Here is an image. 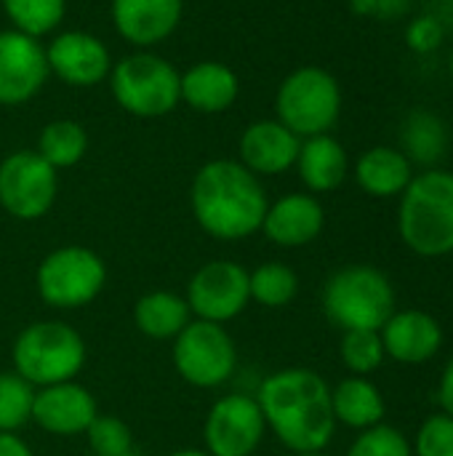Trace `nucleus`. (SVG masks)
<instances>
[{
  "instance_id": "obj_1",
  "label": "nucleus",
  "mask_w": 453,
  "mask_h": 456,
  "mask_svg": "<svg viewBox=\"0 0 453 456\" xmlns=\"http://www.w3.org/2000/svg\"><path fill=\"white\" fill-rule=\"evenodd\" d=\"M267 428L294 454L323 452L336 430L331 387L312 369H283L267 377L256 398Z\"/></svg>"
},
{
  "instance_id": "obj_2",
  "label": "nucleus",
  "mask_w": 453,
  "mask_h": 456,
  "mask_svg": "<svg viewBox=\"0 0 453 456\" xmlns=\"http://www.w3.org/2000/svg\"><path fill=\"white\" fill-rule=\"evenodd\" d=\"M190 203L198 224L219 240H243L262 230L267 192L240 160H208L192 179Z\"/></svg>"
},
{
  "instance_id": "obj_3",
  "label": "nucleus",
  "mask_w": 453,
  "mask_h": 456,
  "mask_svg": "<svg viewBox=\"0 0 453 456\" xmlns=\"http://www.w3.org/2000/svg\"><path fill=\"white\" fill-rule=\"evenodd\" d=\"M398 232L419 256L453 254V171L427 168L414 174L400 195Z\"/></svg>"
},
{
  "instance_id": "obj_4",
  "label": "nucleus",
  "mask_w": 453,
  "mask_h": 456,
  "mask_svg": "<svg viewBox=\"0 0 453 456\" xmlns=\"http://www.w3.org/2000/svg\"><path fill=\"white\" fill-rule=\"evenodd\" d=\"M323 310L344 331H379L395 313V289L382 270L352 265L328 278Z\"/></svg>"
},
{
  "instance_id": "obj_5",
  "label": "nucleus",
  "mask_w": 453,
  "mask_h": 456,
  "mask_svg": "<svg viewBox=\"0 0 453 456\" xmlns=\"http://www.w3.org/2000/svg\"><path fill=\"white\" fill-rule=\"evenodd\" d=\"M85 363L83 337L61 321L27 326L13 342V369L32 387L72 382Z\"/></svg>"
},
{
  "instance_id": "obj_6",
  "label": "nucleus",
  "mask_w": 453,
  "mask_h": 456,
  "mask_svg": "<svg viewBox=\"0 0 453 456\" xmlns=\"http://www.w3.org/2000/svg\"><path fill=\"white\" fill-rule=\"evenodd\" d=\"M182 72L152 51H136L112 64L109 88L133 118H163L182 102Z\"/></svg>"
},
{
  "instance_id": "obj_7",
  "label": "nucleus",
  "mask_w": 453,
  "mask_h": 456,
  "mask_svg": "<svg viewBox=\"0 0 453 456\" xmlns=\"http://www.w3.org/2000/svg\"><path fill=\"white\" fill-rule=\"evenodd\" d=\"M275 115L299 139L331 134L342 115V86L323 67H299L278 86Z\"/></svg>"
},
{
  "instance_id": "obj_8",
  "label": "nucleus",
  "mask_w": 453,
  "mask_h": 456,
  "mask_svg": "<svg viewBox=\"0 0 453 456\" xmlns=\"http://www.w3.org/2000/svg\"><path fill=\"white\" fill-rule=\"evenodd\" d=\"M107 281L104 262L83 246H64L51 251L35 275L37 294L51 307L77 310L99 297Z\"/></svg>"
},
{
  "instance_id": "obj_9",
  "label": "nucleus",
  "mask_w": 453,
  "mask_h": 456,
  "mask_svg": "<svg viewBox=\"0 0 453 456\" xmlns=\"http://www.w3.org/2000/svg\"><path fill=\"white\" fill-rule=\"evenodd\" d=\"M174 366L195 387H219L232 377L238 350L222 323L195 321L176 337Z\"/></svg>"
},
{
  "instance_id": "obj_10",
  "label": "nucleus",
  "mask_w": 453,
  "mask_h": 456,
  "mask_svg": "<svg viewBox=\"0 0 453 456\" xmlns=\"http://www.w3.org/2000/svg\"><path fill=\"white\" fill-rule=\"evenodd\" d=\"M56 168L35 150H19L0 163V206L21 222L45 216L56 200Z\"/></svg>"
},
{
  "instance_id": "obj_11",
  "label": "nucleus",
  "mask_w": 453,
  "mask_h": 456,
  "mask_svg": "<svg viewBox=\"0 0 453 456\" xmlns=\"http://www.w3.org/2000/svg\"><path fill=\"white\" fill-rule=\"evenodd\" d=\"M251 299L248 291V273L230 259H216L203 265L190 286H187V305L200 321L224 323L238 318Z\"/></svg>"
},
{
  "instance_id": "obj_12",
  "label": "nucleus",
  "mask_w": 453,
  "mask_h": 456,
  "mask_svg": "<svg viewBox=\"0 0 453 456\" xmlns=\"http://www.w3.org/2000/svg\"><path fill=\"white\" fill-rule=\"evenodd\" d=\"M267 422L256 398L235 393L219 398L206 419V446L211 456H251L262 438Z\"/></svg>"
},
{
  "instance_id": "obj_13",
  "label": "nucleus",
  "mask_w": 453,
  "mask_h": 456,
  "mask_svg": "<svg viewBox=\"0 0 453 456\" xmlns=\"http://www.w3.org/2000/svg\"><path fill=\"white\" fill-rule=\"evenodd\" d=\"M45 45L19 29H0V107H21L48 80Z\"/></svg>"
},
{
  "instance_id": "obj_14",
  "label": "nucleus",
  "mask_w": 453,
  "mask_h": 456,
  "mask_svg": "<svg viewBox=\"0 0 453 456\" xmlns=\"http://www.w3.org/2000/svg\"><path fill=\"white\" fill-rule=\"evenodd\" d=\"M48 72L72 88H93L112 72V53L107 43L83 29L59 32L45 48Z\"/></svg>"
},
{
  "instance_id": "obj_15",
  "label": "nucleus",
  "mask_w": 453,
  "mask_h": 456,
  "mask_svg": "<svg viewBox=\"0 0 453 456\" xmlns=\"http://www.w3.org/2000/svg\"><path fill=\"white\" fill-rule=\"evenodd\" d=\"M112 24L117 35L139 51L168 40L184 13V0H112Z\"/></svg>"
},
{
  "instance_id": "obj_16",
  "label": "nucleus",
  "mask_w": 453,
  "mask_h": 456,
  "mask_svg": "<svg viewBox=\"0 0 453 456\" xmlns=\"http://www.w3.org/2000/svg\"><path fill=\"white\" fill-rule=\"evenodd\" d=\"M302 139L278 118L254 120L240 136V163L256 176H278L296 166Z\"/></svg>"
},
{
  "instance_id": "obj_17",
  "label": "nucleus",
  "mask_w": 453,
  "mask_h": 456,
  "mask_svg": "<svg viewBox=\"0 0 453 456\" xmlns=\"http://www.w3.org/2000/svg\"><path fill=\"white\" fill-rule=\"evenodd\" d=\"M384 355L398 363H427L443 347V329L438 318L425 310H395L379 329Z\"/></svg>"
},
{
  "instance_id": "obj_18",
  "label": "nucleus",
  "mask_w": 453,
  "mask_h": 456,
  "mask_svg": "<svg viewBox=\"0 0 453 456\" xmlns=\"http://www.w3.org/2000/svg\"><path fill=\"white\" fill-rule=\"evenodd\" d=\"M32 419L53 436H80L96 419V401L93 395L75 385H48L35 393L32 401Z\"/></svg>"
},
{
  "instance_id": "obj_19",
  "label": "nucleus",
  "mask_w": 453,
  "mask_h": 456,
  "mask_svg": "<svg viewBox=\"0 0 453 456\" xmlns=\"http://www.w3.org/2000/svg\"><path fill=\"white\" fill-rule=\"evenodd\" d=\"M326 224V211L320 200L310 192H291L267 206L262 232L283 248H299L312 243Z\"/></svg>"
},
{
  "instance_id": "obj_20",
  "label": "nucleus",
  "mask_w": 453,
  "mask_h": 456,
  "mask_svg": "<svg viewBox=\"0 0 453 456\" xmlns=\"http://www.w3.org/2000/svg\"><path fill=\"white\" fill-rule=\"evenodd\" d=\"M182 102L203 115L227 112L240 96V80L232 67L222 61H198L182 72Z\"/></svg>"
},
{
  "instance_id": "obj_21",
  "label": "nucleus",
  "mask_w": 453,
  "mask_h": 456,
  "mask_svg": "<svg viewBox=\"0 0 453 456\" xmlns=\"http://www.w3.org/2000/svg\"><path fill=\"white\" fill-rule=\"evenodd\" d=\"M296 171L310 192H334L347 179L350 158L339 139H334L331 134H320L302 139Z\"/></svg>"
},
{
  "instance_id": "obj_22",
  "label": "nucleus",
  "mask_w": 453,
  "mask_h": 456,
  "mask_svg": "<svg viewBox=\"0 0 453 456\" xmlns=\"http://www.w3.org/2000/svg\"><path fill=\"white\" fill-rule=\"evenodd\" d=\"M414 179V163L398 147H371L355 163V182L371 198H398Z\"/></svg>"
},
{
  "instance_id": "obj_23",
  "label": "nucleus",
  "mask_w": 453,
  "mask_h": 456,
  "mask_svg": "<svg viewBox=\"0 0 453 456\" xmlns=\"http://www.w3.org/2000/svg\"><path fill=\"white\" fill-rule=\"evenodd\" d=\"M331 406L336 422L352 430H368L384 419V398L374 382L366 377H350L331 390Z\"/></svg>"
},
{
  "instance_id": "obj_24",
  "label": "nucleus",
  "mask_w": 453,
  "mask_h": 456,
  "mask_svg": "<svg viewBox=\"0 0 453 456\" xmlns=\"http://www.w3.org/2000/svg\"><path fill=\"white\" fill-rule=\"evenodd\" d=\"M449 142L446 120L430 110H414L403 123V155L411 163L435 168V163L449 152Z\"/></svg>"
},
{
  "instance_id": "obj_25",
  "label": "nucleus",
  "mask_w": 453,
  "mask_h": 456,
  "mask_svg": "<svg viewBox=\"0 0 453 456\" xmlns=\"http://www.w3.org/2000/svg\"><path fill=\"white\" fill-rule=\"evenodd\" d=\"M133 321L150 339H176L190 323V305L171 291H152L136 302Z\"/></svg>"
},
{
  "instance_id": "obj_26",
  "label": "nucleus",
  "mask_w": 453,
  "mask_h": 456,
  "mask_svg": "<svg viewBox=\"0 0 453 456\" xmlns=\"http://www.w3.org/2000/svg\"><path fill=\"white\" fill-rule=\"evenodd\" d=\"M45 163H51L56 171L59 168H72L77 166L85 152H88V134L77 120L59 118L51 120L40 136H37V150H35Z\"/></svg>"
},
{
  "instance_id": "obj_27",
  "label": "nucleus",
  "mask_w": 453,
  "mask_h": 456,
  "mask_svg": "<svg viewBox=\"0 0 453 456\" xmlns=\"http://www.w3.org/2000/svg\"><path fill=\"white\" fill-rule=\"evenodd\" d=\"M0 5L11 21V29L37 40L51 35L67 13V0H0Z\"/></svg>"
},
{
  "instance_id": "obj_28",
  "label": "nucleus",
  "mask_w": 453,
  "mask_h": 456,
  "mask_svg": "<svg viewBox=\"0 0 453 456\" xmlns=\"http://www.w3.org/2000/svg\"><path fill=\"white\" fill-rule=\"evenodd\" d=\"M248 291L251 299L264 307H286L299 291V278L291 267L280 262H267L248 273Z\"/></svg>"
},
{
  "instance_id": "obj_29",
  "label": "nucleus",
  "mask_w": 453,
  "mask_h": 456,
  "mask_svg": "<svg viewBox=\"0 0 453 456\" xmlns=\"http://www.w3.org/2000/svg\"><path fill=\"white\" fill-rule=\"evenodd\" d=\"M35 387L19 374H0V433H13L32 419Z\"/></svg>"
},
{
  "instance_id": "obj_30",
  "label": "nucleus",
  "mask_w": 453,
  "mask_h": 456,
  "mask_svg": "<svg viewBox=\"0 0 453 456\" xmlns=\"http://www.w3.org/2000/svg\"><path fill=\"white\" fill-rule=\"evenodd\" d=\"M384 345L379 331H344L342 361L355 377H368L384 363Z\"/></svg>"
},
{
  "instance_id": "obj_31",
  "label": "nucleus",
  "mask_w": 453,
  "mask_h": 456,
  "mask_svg": "<svg viewBox=\"0 0 453 456\" xmlns=\"http://www.w3.org/2000/svg\"><path fill=\"white\" fill-rule=\"evenodd\" d=\"M347 456H414V449L398 428L376 425L355 438Z\"/></svg>"
},
{
  "instance_id": "obj_32",
  "label": "nucleus",
  "mask_w": 453,
  "mask_h": 456,
  "mask_svg": "<svg viewBox=\"0 0 453 456\" xmlns=\"http://www.w3.org/2000/svg\"><path fill=\"white\" fill-rule=\"evenodd\" d=\"M88 433V444L96 456H120L131 452V430L125 422L115 419V417H99L91 422Z\"/></svg>"
},
{
  "instance_id": "obj_33",
  "label": "nucleus",
  "mask_w": 453,
  "mask_h": 456,
  "mask_svg": "<svg viewBox=\"0 0 453 456\" xmlns=\"http://www.w3.org/2000/svg\"><path fill=\"white\" fill-rule=\"evenodd\" d=\"M417 456H453V417L435 414L425 419L414 444Z\"/></svg>"
},
{
  "instance_id": "obj_34",
  "label": "nucleus",
  "mask_w": 453,
  "mask_h": 456,
  "mask_svg": "<svg viewBox=\"0 0 453 456\" xmlns=\"http://www.w3.org/2000/svg\"><path fill=\"white\" fill-rule=\"evenodd\" d=\"M443 37H446V27H443V21L435 13H422V16L411 19L409 27H406V43L417 53L438 51Z\"/></svg>"
},
{
  "instance_id": "obj_35",
  "label": "nucleus",
  "mask_w": 453,
  "mask_h": 456,
  "mask_svg": "<svg viewBox=\"0 0 453 456\" xmlns=\"http://www.w3.org/2000/svg\"><path fill=\"white\" fill-rule=\"evenodd\" d=\"M350 8L363 19L392 21L409 13L411 0H350Z\"/></svg>"
},
{
  "instance_id": "obj_36",
  "label": "nucleus",
  "mask_w": 453,
  "mask_h": 456,
  "mask_svg": "<svg viewBox=\"0 0 453 456\" xmlns=\"http://www.w3.org/2000/svg\"><path fill=\"white\" fill-rule=\"evenodd\" d=\"M438 401H441V409H443V414L453 417V355L449 358L446 369H443L441 387H438Z\"/></svg>"
},
{
  "instance_id": "obj_37",
  "label": "nucleus",
  "mask_w": 453,
  "mask_h": 456,
  "mask_svg": "<svg viewBox=\"0 0 453 456\" xmlns=\"http://www.w3.org/2000/svg\"><path fill=\"white\" fill-rule=\"evenodd\" d=\"M0 456H32V452L21 438L11 433H0Z\"/></svg>"
},
{
  "instance_id": "obj_38",
  "label": "nucleus",
  "mask_w": 453,
  "mask_h": 456,
  "mask_svg": "<svg viewBox=\"0 0 453 456\" xmlns=\"http://www.w3.org/2000/svg\"><path fill=\"white\" fill-rule=\"evenodd\" d=\"M168 456H211L208 452H198V449H184V452H174Z\"/></svg>"
},
{
  "instance_id": "obj_39",
  "label": "nucleus",
  "mask_w": 453,
  "mask_h": 456,
  "mask_svg": "<svg viewBox=\"0 0 453 456\" xmlns=\"http://www.w3.org/2000/svg\"><path fill=\"white\" fill-rule=\"evenodd\" d=\"M449 69H451V77H453V51H451V59H449Z\"/></svg>"
},
{
  "instance_id": "obj_40",
  "label": "nucleus",
  "mask_w": 453,
  "mask_h": 456,
  "mask_svg": "<svg viewBox=\"0 0 453 456\" xmlns=\"http://www.w3.org/2000/svg\"><path fill=\"white\" fill-rule=\"evenodd\" d=\"M296 456H323L320 452H315V454H296Z\"/></svg>"
},
{
  "instance_id": "obj_41",
  "label": "nucleus",
  "mask_w": 453,
  "mask_h": 456,
  "mask_svg": "<svg viewBox=\"0 0 453 456\" xmlns=\"http://www.w3.org/2000/svg\"><path fill=\"white\" fill-rule=\"evenodd\" d=\"M120 456H136V454H131V452H125V454H120Z\"/></svg>"
}]
</instances>
